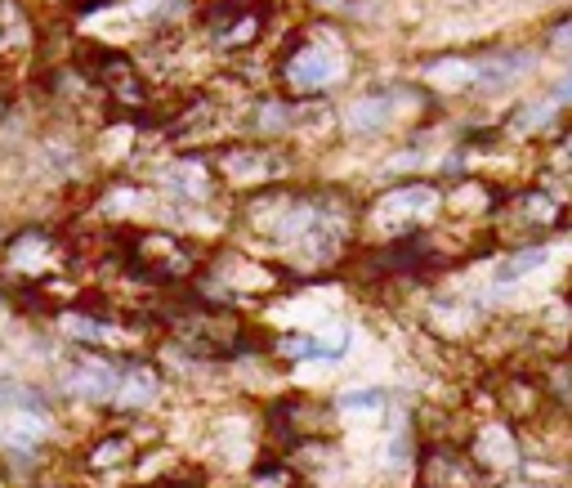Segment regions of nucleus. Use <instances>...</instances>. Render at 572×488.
Returning <instances> with one entry per match:
<instances>
[{"instance_id": "obj_13", "label": "nucleus", "mask_w": 572, "mask_h": 488, "mask_svg": "<svg viewBox=\"0 0 572 488\" xmlns=\"http://www.w3.org/2000/svg\"><path fill=\"white\" fill-rule=\"evenodd\" d=\"M170 188H175L184 202H197V197L210 193V175H206L197 162H179V166H170Z\"/></svg>"}, {"instance_id": "obj_5", "label": "nucleus", "mask_w": 572, "mask_h": 488, "mask_svg": "<svg viewBox=\"0 0 572 488\" xmlns=\"http://www.w3.org/2000/svg\"><path fill=\"white\" fill-rule=\"evenodd\" d=\"M157 394H162L157 368H148V364H130V368H121V381H117L112 403L125 408V412H139V408H148Z\"/></svg>"}, {"instance_id": "obj_3", "label": "nucleus", "mask_w": 572, "mask_h": 488, "mask_svg": "<svg viewBox=\"0 0 572 488\" xmlns=\"http://www.w3.org/2000/svg\"><path fill=\"white\" fill-rule=\"evenodd\" d=\"M117 381H121V368L108 364L103 355H90V350H81L77 359L63 368V390L77 394V399H90V403L112 399V394H117Z\"/></svg>"}, {"instance_id": "obj_8", "label": "nucleus", "mask_w": 572, "mask_h": 488, "mask_svg": "<svg viewBox=\"0 0 572 488\" xmlns=\"http://www.w3.org/2000/svg\"><path fill=\"white\" fill-rule=\"evenodd\" d=\"M389 121H394V104L381 99V95L353 99V108H349V130H353V134H381Z\"/></svg>"}, {"instance_id": "obj_11", "label": "nucleus", "mask_w": 572, "mask_h": 488, "mask_svg": "<svg viewBox=\"0 0 572 488\" xmlns=\"http://www.w3.org/2000/svg\"><path fill=\"white\" fill-rule=\"evenodd\" d=\"M130 453H134V444H130V435H103L90 453H86V466L90 470H112V466H121V462H130Z\"/></svg>"}, {"instance_id": "obj_10", "label": "nucleus", "mask_w": 572, "mask_h": 488, "mask_svg": "<svg viewBox=\"0 0 572 488\" xmlns=\"http://www.w3.org/2000/svg\"><path fill=\"white\" fill-rule=\"evenodd\" d=\"M528 73H532V54H524V50L479 63V82H483V86H510V82H519V77H528Z\"/></svg>"}, {"instance_id": "obj_4", "label": "nucleus", "mask_w": 572, "mask_h": 488, "mask_svg": "<svg viewBox=\"0 0 572 488\" xmlns=\"http://www.w3.org/2000/svg\"><path fill=\"white\" fill-rule=\"evenodd\" d=\"M340 77V54L322 50V45H305L300 54L286 58V82L296 90H322L327 82Z\"/></svg>"}, {"instance_id": "obj_19", "label": "nucleus", "mask_w": 572, "mask_h": 488, "mask_svg": "<svg viewBox=\"0 0 572 488\" xmlns=\"http://www.w3.org/2000/svg\"><path fill=\"white\" fill-rule=\"evenodd\" d=\"M554 41H572V23H563V32H559Z\"/></svg>"}, {"instance_id": "obj_22", "label": "nucleus", "mask_w": 572, "mask_h": 488, "mask_svg": "<svg viewBox=\"0 0 572 488\" xmlns=\"http://www.w3.org/2000/svg\"><path fill=\"white\" fill-rule=\"evenodd\" d=\"M0 247H6V229H0Z\"/></svg>"}, {"instance_id": "obj_2", "label": "nucleus", "mask_w": 572, "mask_h": 488, "mask_svg": "<svg viewBox=\"0 0 572 488\" xmlns=\"http://www.w3.org/2000/svg\"><path fill=\"white\" fill-rule=\"evenodd\" d=\"M130 260L139 273L157 278V283H179L184 273H193V251L170 234H139L130 242Z\"/></svg>"}, {"instance_id": "obj_1", "label": "nucleus", "mask_w": 572, "mask_h": 488, "mask_svg": "<svg viewBox=\"0 0 572 488\" xmlns=\"http://www.w3.org/2000/svg\"><path fill=\"white\" fill-rule=\"evenodd\" d=\"M58 260H63V242L50 229H23V234L6 238V247H0V278L32 288V283L54 278Z\"/></svg>"}, {"instance_id": "obj_14", "label": "nucleus", "mask_w": 572, "mask_h": 488, "mask_svg": "<svg viewBox=\"0 0 572 488\" xmlns=\"http://www.w3.org/2000/svg\"><path fill=\"white\" fill-rule=\"evenodd\" d=\"M224 171H229L233 180H264V175H273V171H268V158H264L260 149H238V153H229V158H224Z\"/></svg>"}, {"instance_id": "obj_12", "label": "nucleus", "mask_w": 572, "mask_h": 488, "mask_svg": "<svg viewBox=\"0 0 572 488\" xmlns=\"http://www.w3.org/2000/svg\"><path fill=\"white\" fill-rule=\"evenodd\" d=\"M23 408H45V394L19 377H0V416L6 412H23Z\"/></svg>"}, {"instance_id": "obj_15", "label": "nucleus", "mask_w": 572, "mask_h": 488, "mask_svg": "<svg viewBox=\"0 0 572 488\" xmlns=\"http://www.w3.org/2000/svg\"><path fill=\"white\" fill-rule=\"evenodd\" d=\"M541 264H546V247H528V251H519V256H510V260L496 264V283H519L524 273H532V269H541Z\"/></svg>"}, {"instance_id": "obj_18", "label": "nucleus", "mask_w": 572, "mask_h": 488, "mask_svg": "<svg viewBox=\"0 0 572 488\" xmlns=\"http://www.w3.org/2000/svg\"><path fill=\"white\" fill-rule=\"evenodd\" d=\"M554 99H563V104H572V73H568V77H563V82L554 86Z\"/></svg>"}, {"instance_id": "obj_21", "label": "nucleus", "mask_w": 572, "mask_h": 488, "mask_svg": "<svg viewBox=\"0 0 572 488\" xmlns=\"http://www.w3.org/2000/svg\"><path fill=\"white\" fill-rule=\"evenodd\" d=\"M0 488H10V479H6V470H0Z\"/></svg>"}, {"instance_id": "obj_7", "label": "nucleus", "mask_w": 572, "mask_h": 488, "mask_svg": "<svg viewBox=\"0 0 572 488\" xmlns=\"http://www.w3.org/2000/svg\"><path fill=\"white\" fill-rule=\"evenodd\" d=\"M474 479H479V466L465 453H435L425 466V488H470Z\"/></svg>"}, {"instance_id": "obj_20", "label": "nucleus", "mask_w": 572, "mask_h": 488, "mask_svg": "<svg viewBox=\"0 0 572 488\" xmlns=\"http://www.w3.org/2000/svg\"><path fill=\"white\" fill-rule=\"evenodd\" d=\"M10 117V99H0V121H6Z\"/></svg>"}, {"instance_id": "obj_16", "label": "nucleus", "mask_w": 572, "mask_h": 488, "mask_svg": "<svg viewBox=\"0 0 572 488\" xmlns=\"http://www.w3.org/2000/svg\"><path fill=\"white\" fill-rule=\"evenodd\" d=\"M255 488H300V484H296V475L286 466H260L255 470Z\"/></svg>"}, {"instance_id": "obj_17", "label": "nucleus", "mask_w": 572, "mask_h": 488, "mask_svg": "<svg viewBox=\"0 0 572 488\" xmlns=\"http://www.w3.org/2000/svg\"><path fill=\"white\" fill-rule=\"evenodd\" d=\"M340 408H358V412H372V408H385V390H349L340 399Z\"/></svg>"}, {"instance_id": "obj_9", "label": "nucleus", "mask_w": 572, "mask_h": 488, "mask_svg": "<svg viewBox=\"0 0 572 488\" xmlns=\"http://www.w3.org/2000/svg\"><path fill=\"white\" fill-rule=\"evenodd\" d=\"M470 457H474V466H510L515 462V444H510V435L501 431V426H483L479 435H474V444H470Z\"/></svg>"}, {"instance_id": "obj_6", "label": "nucleus", "mask_w": 572, "mask_h": 488, "mask_svg": "<svg viewBox=\"0 0 572 488\" xmlns=\"http://www.w3.org/2000/svg\"><path fill=\"white\" fill-rule=\"evenodd\" d=\"M439 206V193L429 184H407V188H394L389 197H381V216L385 220H425L435 216Z\"/></svg>"}]
</instances>
